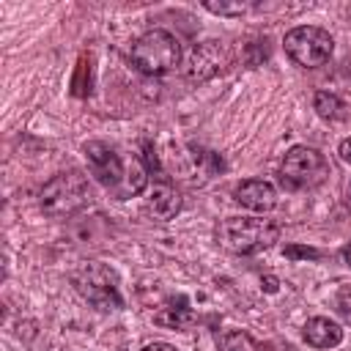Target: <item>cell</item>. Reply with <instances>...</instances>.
<instances>
[{"label":"cell","mask_w":351,"mask_h":351,"mask_svg":"<svg viewBox=\"0 0 351 351\" xmlns=\"http://www.w3.org/2000/svg\"><path fill=\"white\" fill-rule=\"evenodd\" d=\"M233 197H236L239 206H244V208H250L255 214H266V211H271L277 206V189L269 181H263V178L241 181L233 189Z\"/></svg>","instance_id":"9c48e42d"},{"label":"cell","mask_w":351,"mask_h":351,"mask_svg":"<svg viewBox=\"0 0 351 351\" xmlns=\"http://www.w3.org/2000/svg\"><path fill=\"white\" fill-rule=\"evenodd\" d=\"M282 44H285L288 58L296 66H304V69L324 66L332 58V49H335L332 36L324 27H315V25H299V27L288 30Z\"/></svg>","instance_id":"277c9868"},{"label":"cell","mask_w":351,"mask_h":351,"mask_svg":"<svg viewBox=\"0 0 351 351\" xmlns=\"http://www.w3.org/2000/svg\"><path fill=\"white\" fill-rule=\"evenodd\" d=\"M90 197V186H88V178L80 173V170H66V173H58L52 176L41 195H38V206L47 217H71L77 214Z\"/></svg>","instance_id":"3957f363"},{"label":"cell","mask_w":351,"mask_h":351,"mask_svg":"<svg viewBox=\"0 0 351 351\" xmlns=\"http://www.w3.org/2000/svg\"><path fill=\"white\" fill-rule=\"evenodd\" d=\"M71 93L74 96H88L90 93V58L82 55L80 63H77V71H74V80H71Z\"/></svg>","instance_id":"2e32d148"},{"label":"cell","mask_w":351,"mask_h":351,"mask_svg":"<svg viewBox=\"0 0 351 351\" xmlns=\"http://www.w3.org/2000/svg\"><path fill=\"white\" fill-rule=\"evenodd\" d=\"M261 288H263L266 293H277V291H280V280L271 277V274H266V277L261 280Z\"/></svg>","instance_id":"d6986e66"},{"label":"cell","mask_w":351,"mask_h":351,"mask_svg":"<svg viewBox=\"0 0 351 351\" xmlns=\"http://www.w3.org/2000/svg\"><path fill=\"white\" fill-rule=\"evenodd\" d=\"M132 66L148 77H159V74H167L178 66L181 60V44L178 38L170 33V30H162V27H154L148 33H143L134 44H132Z\"/></svg>","instance_id":"7a4b0ae2"},{"label":"cell","mask_w":351,"mask_h":351,"mask_svg":"<svg viewBox=\"0 0 351 351\" xmlns=\"http://www.w3.org/2000/svg\"><path fill=\"white\" fill-rule=\"evenodd\" d=\"M154 321L159 326H167V329H186L192 321H195V313L189 307H162Z\"/></svg>","instance_id":"4fadbf2b"},{"label":"cell","mask_w":351,"mask_h":351,"mask_svg":"<svg viewBox=\"0 0 351 351\" xmlns=\"http://www.w3.org/2000/svg\"><path fill=\"white\" fill-rule=\"evenodd\" d=\"M140 351H176V346H170V343H148Z\"/></svg>","instance_id":"44dd1931"},{"label":"cell","mask_w":351,"mask_h":351,"mask_svg":"<svg viewBox=\"0 0 351 351\" xmlns=\"http://www.w3.org/2000/svg\"><path fill=\"white\" fill-rule=\"evenodd\" d=\"M217 351H258V343L241 332V329H230L225 335H219L217 340Z\"/></svg>","instance_id":"5bb4252c"},{"label":"cell","mask_w":351,"mask_h":351,"mask_svg":"<svg viewBox=\"0 0 351 351\" xmlns=\"http://www.w3.org/2000/svg\"><path fill=\"white\" fill-rule=\"evenodd\" d=\"M148 211L156 219H173L181 211V195L176 192V186H170L167 181L154 184L148 195Z\"/></svg>","instance_id":"30bf717a"},{"label":"cell","mask_w":351,"mask_h":351,"mask_svg":"<svg viewBox=\"0 0 351 351\" xmlns=\"http://www.w3.org/2000/svg\"><path fill=\"white\" fill-rule=\"evenodd\" d=\"M346 200H348V206H351V181H348V189H346Z\"/></svg>","instance_id":"603a6c76"},{"label":"cell","mask_w":351,"mask_h":351,"mask_svg":"<svg viewBox=\"0 0 351 351\" xmlns=\"http://www.w3.org/2000/svg\"><path fill=\"white\" fill-rule=\"evenodd\" d=\"M340 255H343V261H346V263L351 266V244H346V247L340 250Z\"/></svg>","instance_id":"7402d4cb"},{"label":"cell","mask_w":351,"mask_h":351,"mask_svg":"<svg viewBox=\"0 0 351 351\" xmlns=\"http://www.w3.org/2000/svg\"><path fill=\"white\" fill-rule=\"evenodd\" d=\"M337 154H340V159H343L346 165H351V137H346V140L340 143V148H337Z\"/></svg>","instance_id":"ffe728a7"},{"label":"cell","mask_w":351,"mask_h":351,"mask_svg":"<svg viewBox=\"0 0 351 351\" xmlns=\"http://www.w3.org/2000/svg\"><path fill=\"white\" fill-rule=\"evenodd\" d=\"M285 258H310V261H318L321 258V252L315 250V247H302V244H285Z\"/></svg>","instance_id":"ac0fdd59"},{"label":"cell","mask_w":351,"mask_h":351,"mask_svg":"<svg viewBox=\"0 0 351 351\" xmlns=\"http://www.w3.org/2000/svg\"><path fill=\"white\" fill-rule=\"evenodd\" d=\"M208 11L214 14H222V16H233V14H244L247 8H252L250 3H214V0H206L203 3Z\"/></svg>","instance_id":"e0dca14e"},{"label":"cell","mask_w":351,"mask_h":351,"mask_svg":"<svg viewBox=\"0 0 351 351\" xmlns=\"http://www.w3.org/2000/svg\"><path fill=\"white\" fill-rule=\"evenodd\" d=\"M313 107H315V112H318L321 118H326V121H335V118L343 115V101H340L335 93H329V90H318L315 99H313Z\"/></svg>","instance_id":"9a60e30c"},{"label":"cell","mask_w":351,"mask_h":351,"mask_svg":"<svg viewBox=\"0 0 351 351\" xmlns=\"http://www.w3.org/2000/svg\"><path fill=\"white\" fill-rule=\"evenodd\" d=\"M228 63H230V52L222 41H203V44H195V49L189 52L184 74L189 82H206L214 74H219Z\"/></svg>","instance_id":"52a82bcc"},{"label":"cell","mask_w":351,"mask_h":351,"mask_svg":"<svg viewBox=\"0 0 351 351\" xmlns=\"http://www.w3.org/2000/svg\"><path fill=\"white\" fill-rule=\"evenodd\" d=\"M85 156H88V167H90V173L99 178V184L115 186V184L123 178L121 156H118L110 145H104V143H99V140L85 143Z\"/></svg>","instance_id":"ba28073f"},{"label":"cell","mask_w":351,"mask_h":351,"mask_svg":"<svg viewBox=\"0 0 351 351\" xmlns=\"http://www.w3.org/2000/svg\"><path fill=\"white\" fill-rule=\"evenodd\" d=\"M148 184V167L140 162V156H132L129 167H126V186L121 192V197H129V195H140Z\"/></svg>","instance_id":"7c38bea8"},{"label":"cell","mask_w":351,"mask_h":351,"mask_svg":"<svg viewBox=\"0 0 351 351\" xmlns=\"http://www.w3.org/2000/svg\"><path fill=\"white\" fill-rule=\"evenodd\" d=\"M74 288L77 293L90 302L93 307H101V310H118L123 307V299L118 293V282H115V274L101 266V263H82L77 271H74Z\"/></svg>","instance_id":"8992f818"},{"label":"cell","mask_w":351,"mask_h":351,"mask_svg":"<svg viewBox=\"0 0 351 351\" xmlns=\"http://www.w3.org/2000/svg\"><path fill=\"white\" fill-rule=\"evenodd\" d=\"M280 236V225L263 217H228L217 228V241L233 255H252L271 247Z\"/></svg>","instance_id":"6da1fadb"},{"label":"cell","mask_w":351,"mask_h":351,"mask_svg":"<svg viewBox=\"0 0 351 351\" xmlns=\"http://www.w3.org/2000/svg\"><path fill=\"white\" fill-rule=\"evenodd\" d=\"M329 176V165L324 159V154H318L315 148L307 145H293L280 167V181L288 189H310L318 186L324 178Z\"/></svg>","instance_id":"5b68a950"},{"label":"cell","mask_w":351,"mask_h":351,"mask_svg":"<svg viewBox=\"0 0 351 351\" xmlns=\"http://www.w3.org/2000/svg\"><path fill=\"white\" fill-rule=\"evenodd\" d=\"M304 340L313 348H335L343 340V329L335 321H329L324 315H315L304 324Z\"/></svg>","instance_id":"8fae6325"}]
</instances>
